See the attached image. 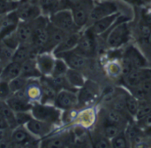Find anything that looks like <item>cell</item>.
Returning a JSON list of instances; mask_svg holds the SVG:
<instances>
[{"label": "cell", "mask_w": 151, "mask_h": 148, "mask_svg": "<svg viewBox=\"0 0 151 148\" xmlns=\"http://www.w3.org/2000/svg\"><path fill=\"white\" fill-rule=\"evenodd\" d=\"M127 20V18L120 17L119 15L117 23L112 26L111 28V30L107 36V44L109 47L117 49L128 42L131 33Z\"/></svg>", "instance_id": "cell-1"}, {"label": "cell", "mask_w": 151, "mask_h": 148, "mask_svg": "<svg viewBox=\"0 0 151 148\" xmlns=\"http://www.w3.org/2000/svg\"><path fill=\"white\" fill-rule=\"evenodd\" d=\"M61 111L54 104H44L41 102L33 103L31 107V113L34 118L53 125L58 124L62 121Z\"/></svg>", "instance_id": "cell-2"}, {"label": "cell", "mask_w": 151, "mask_h": 148, "mask_svg": "<svg viewBox=\"0 0 151 148\" xmlns=\"http://www.w3.org/2000/svg\"><path fill=\"white\" fill-rule=\"evenodd\" d=\"M10 147H38L40 140L34 137L24 125H18L11 130Z\"/></svg>", "instance_id": "cell-3"}, {"label": "cell", "mask_w": 151, "mask_h": 148, "mask_svg": "<svg viewBox=\"0 0 151 148\" xmlns=\"http://www.w3.org/2000/svg\"><path fill=\"white\" fill-rule=\"evenodd\" d=\"M146 64H147L146 59L140 52V51L136 47L131 45L126 50V52L122 56L121 74L123 75H126L130 71L135 68L144 67Z\"/></svg>", "instance_id": "cell-4"}, {"label": "cell", "mask_w": 151, "mask_h": 148, "mask_svg": "<svg viewBox=\"0 0 151 148\" xmlns=\"http://www.w3.org/2000/svg\"><path fill=\"white\" fill-rule=\"evenodd\" d=\"M49 20L52 25L67 34L79 31L80 29L75 25L72 11L68 9L58 10L49 16Z\"/></svg>", "instance_id": "cell-5"}, {"label": "cell", "mask_w": 151, "mask_h": 148, "mask_svg": "<svg viewBox=\"0 0 151 148\" xmlns=\"http://www.w3.org/2000/svg\"><path fill=\"white\" fill-rule=\"evenodd\" d=\"M15 12L20 21H31L42 14L38 4L28 0L19 2Z\"/></svg>", "instance_id": "cell-6"}, {"label": "cell", "mask_w": 151, "mask_h": 148, "mask_svg": "<svg viewBox=\"0 0 151 148\" xmlns=\"http://www.w3.org/2000/svg\"><path fill=\"white\" fill-rule=\"evenodd\" d=\"M79 104L77 91L63 89L57 93L54 105L63 111L73 110Z\"/></svg>", "instance_id": "cell-7"}, {"label": "cell", "mask_w": 151, "mask_h": 148, "mask_svg": "<svg viewBox=\"0 0 151 148\" xmlns=\"http://www.w3.org/2000/svg\"><path fill=\"white\" fill-rule=\"evenodd\" d=\"M73 50L86 58L94 57L96 51L95 35L88 28V30L81 34L79 43Z\"/></svg>", "instance_id": "cell-8"}, {"label": "cell", "mask_w": 151, "mask_h": 148, "mask_svg": "<svg viewBox=\"0 0 151 148\" xmlns=\"http://www.w3.org/2000/svg\"><path fill=\"white\" fill-rule=\"evenodd\" d=\"M74 142L73 135L70 132L59 133L48 136L40 140V147L42 148H64L70 147Z\"/></svg>", "instance_id": "cell-9"}, {"label": "cell", "mask_w": 151, "mask_h": 148, "mask_svg": "<svg viewBox=\"0 0 151 148\" xmlns=\"http://www.w3.org/2000/svg\"><path fill=\"white\" fill-rule=\"evenodd\" d=\"M95 5L93 0H85L80 5L72 9V13L73 16V20L75 25L81 29L88 25L89 21L90 12Z\"/></svg>", "instance_id": "cell-10"}, {"label": "cell", "mask_w": 151, "mask_h": 148, "mask_svg": "<svg viewBox=\"0 0 151 148\" xmlns=\"http://www.w3.org/2000/svg\"><path fill=\"white\" fill-rule=\"evenodd\" d=\"M5 102L14 113L31 111V107L33 105L27 98L24 89L12 93L6 99Z\"/></svg>", "instance_id": "cell-11"}, {"label": "cell", "mask_w": 151, "mask_h": 148, "mask_svg": "<svg viewBox=\"0 0 151 148\" xmlns=\"http://www.w3.org/2000/svg\"><path fill=\"white\" fill-rule=\"evenodd\" d=\"M24 126L34 137H35L38 139H42L48 137L52 132L55 125L33 117Z\"/></svg>", "instance_id": "cell-12"}, {"label": "cell", "mask_w": 151, "mask_h": 148, "mask_svg": "<svg viewBox=\"0 0 151 148\" xmlns=\"http://www.w3.org/2000/svg\"><path fill=\"white\" fill-rule=\"evenodd\" d=\"M119 12L117 4L110 0H104L100 3L95 4L89 16L88 22H94L104 17L111 15L113 13Z\"/></svg>", "instance_id": "cell-13"}, {"label": "cell", "mask_w": 151, "mask_h": 148, "mask_svg": "<svg viewBox=\"0 0 151 148\" xmlns=\"http://www.w3.org/2000/svg\"><path fill=\"white\" fill-rule=\"evenodd\" d=\"M151 78V70L145 67H139L123 75V83L129 89L140 85L145 80Z\"/></svg>", "instance_id": "cell-14"}, {"label": "cell", "mask_w": 151, "mask_h": 148, "mask_svg": "<svg viewBox=\"0 0 151 148\" xmlns=\"http://www.w3.org/2000/svg\"><path fill=\"white\" fill-rule=\"evenodd\" d=\"M35 61L42 76L51 75L56 61V56L52 52H38L35 55Z\"/></svg>", "instance_id": "cell-15"}, {"label": "cell", "mask_w": 151, "mask_h": 148, "mask_svg": "<svg viewBox=\"0 0 151 148\" xmlns=\"http://www.w3.org/2000/svg\"><path fill=\"white\" fill-rule=\"evenodd\" d=\"M56 57L62 58L66 62L69 68L82 71L88 67V58L76 52L74 50L64 52Z\"/></svg>", "instance_id": "cell-16"}, {"label": "cell", "mask_w": 151, "mask_h": 148, "mask_svg": "<svg viewBox=\"0 0 151 148\" xmlns=\"http://www.w3.org/2000/svg\"><path fill=\"white\" fill-rule=\"evenodd\" d=\"M19 22V19L15 10L2 15L0 18V40L14 32Z\"/></svg>", "instance_id": "cell-17"}, {"label": "cell", "mask_w": 151, "mask_h": 148, "mask_svg": "<svg viewBox=\"0 0 151 148\" xmlns=\"http://www.w3.org/2000/svg\"><path fill=\"white\" fill-rule=\"evenodd\" d=\"M67 33L64 32L63 30L58 28L54 25H52L50 21L48 25V37L46 44L42 52H53L54 49L59 44V43L64 39Z\"/></svg>", "instance_id": "cell-18"}, {"label": "cell", "mask_w": 151, "mask_h": 148, "mask_svg": "<svg viewBox=\"0 0 151 148\" xmlns=\"http://www.w3.org/2000/svg\"><path fill=\"white\" fill-rule=\"evenodd\" d=\"M119 17V13L116 12L111 15L104 17L102 19H99L96 21H94L88 28V29L95 35H103L106 33L109 29L112 28V26L117 21L118 18Z\"/></svg>", "instance_id": "cell-19"}, {"label": "cell", "mask_w": 151, "mask_h": 148, "mask_svg": "<svg viewBox=\"0 0 151 148\" xmlns=\"http://www.w3.org/2000/svg\"><path fill=\"white\" fill-rule=\"evenodd\" d=\"M81 34L79 31L66 34V36L64 37V39L54 49L52 53L55 56H58V55L62 54L64 52L73 50L77 46V44L79 43V40L81 38Z\"/></svg>", "instance_id": "cell-20"}, {"label": "cell", "mask_w": 151, "mask_h": 148, "mask_svg": "<svg viewBox=\"0 0 151 148\" xmlns=\"http://www.w3.org/2000/svg\"><path fill=\"white\" fill-rule=\"evenodd\" d=\"M40 78L28 79L26 86L24 87L25 94L32 104L40 102L42 99V86Z\"/></svg>", "instance_id": "cell-21"}, {"label": "cell", "mask_w": 151, "mask_h": 148, "mask_svg": "<svg viewBox=\"0 0 151 148\" xmlns=\"http://www.w3.org/2000/svg\"><path fill=\"white\" fill-rule=\"evenodd\" d=\"M40 81L42 86V99L40 102L44 104H54L55 98L58 91L51 84L48 76H42Z\"/></svg>", "instance_id": "cell-22"}, {"label": "cell", "mask_w": 151, "mask_h": 148, "mask_svg": "<svg viewBox=\"0 0 151 148\" xmlns=\"http://www.w3.org/2000/svg\"><path fill=\"white\" fill-rule=\"evenodd\" d=\"M15 35L19 44H31L33 37V24L32 21H20L19 22Z\"/></svg>", "instance_id": "cell-23"}, {"label": "cell", "mask_w": 151, "mask_h": 148, "mask_svg": "<svg viewBox=\"0 0 151 148\" xmlns=\"http://www.w3.org/2000/svg\"><path fill=\"white\" fill-rule=\"evenodd\" d=\"M37 53L38 52L31 44H19V45L14 51L12 60L21 64L27 59L35 57Z\"/></svg>", "instance_id": "cell-24"}, {"label": "cell", "mask_w": 151, "mask_h": 148, "mask_svg": "<svg viewBox=\"0 0 151 148\" xmlns=\"http://www.w3.org/2000/svg\"><path fill=\"white\" fill-rule=\"evenodd\" d=\"M21 76L27 79L32 78H40L42 75L37 67V64L35 61V56L31 57L21 63Z\"/></svg>", "instance_id": "cell-25"}, {"label": "cell", "mask_w": 151, "mask_h": 148, "mask_svg": "<svg viewBox=\"0 0 151 148\" xmlns=\"http://www.w3.org/2000/svg\"><path fill=\"white\" fill-rule=\"evenodd\" d=\"M21 74V64L13 60L8 62L3 67L0 73V80L10 82L11 80L19 76Z\"/></svg>", "instance_id": "cell-26"}, {"label": "cell", "mask_w": 151, "mask_h": 148, "mask_svg": "<svg viewBox=\"0 0 151 148\" xmlns=\"http://www.w3.org/2000/svg\"><path fill=\"white\" fill-rule=\"evenodd\" d=\"M65 78L68 81L69 84L75 90L81 89L86 83L85 77L80 70L68 68L67 72L65 73Z\"/></svg>", "instance_id": "cell-27"}, {"label": "cell", "mask_w": 151, "mask_h": 148, "mask_svg": "<svg viewBox=\"0 0 151 148\" xmlns=\"http://www.w3.org/2000/svg\"><path fill=\"white\" fill-rule=\"evenodd\" d=\"M97 92V87L96 85L89 84L88 82L84 84L83 87L81 88L80 94H78V99H79V104H88L89 102L93 101L94 99L96 98Z\"/></svg>", "instance_id": "cell-28"}, {"label": "cell", "mask_w": 151, "mask_h": 148, "mask_svg": "<svg viewBox=\"0 0 151 148\" xmlns=\"http://www.w3.org/2000/svg\"><path fill=\"white\" fill-rule=\"evenodd\" d=\"M132 95H134L137 99L142 100L151 97V78H149L142 82L140 85L130 89Z\"/></svg>", "instance_id": "cell-29"}, {"label": "cell", "mask_w": 151, "mask_h": 148, "mask_svg": "<svg viewBox=\"0 0 151 148\" xmlns=\"http://www.w3.org/2000/svg\"><path fill=\"white\" fill-rule=\"evenodd\" d=\"M37 3L41 8L42 13L48 17L59 10L60 0H38Z\"/></svg>", "instance_id": "cell-30"}, {"label": "cell", "mask_w": 151, "mask_h": 148, "mask_svg": "<svg viewBox=\"0 0 151 148\" xmlns=\"http://www.w3.org/2000/svg\"><path fill=\"white\" fill-rule=\"evenodd\" d=\"M14 51L15 50L13 48L0 40V61L4 65H6L8 62L12 61Z\"/></svg>", "instance_id": "cell-31"}, {"label": "cell", "mask_w": 151, "mask_h": 148, "mask_svg": "<svg viewBox=\"0 0 151 148\" xmlns=\"http://www.w3.org/2000/svg\"><path fill=\"white\" fill-rule=\"evenodd\" d=\"M124 103L127 112L131 115L136 116L139 109V99H137L134 95H127L124 99Z\"/></svg>", "instance_id": "cell-32"}, {"label": "cell", "mask_w": 151, "mask_h": 148, "mask_svg": "<svg viewBox=\"0 0 151 148\" xmlns=\"http://www.w3.org/2000/svg\"><path fill=\"white\" fill-rule=\"evenodd\" d=\"M68 68H69V67L67 66L66 62H65L62 58H58V57H56L55 65H54L53 71H52L50 76L58 77V76L65 75V73L67 72Z\"/></svg>", "instance_id": "cell-33"}, {"label": "cell", "mask_w": 151, "mask_h": 148, "mask_svg": "<svg viewBox=\"0 0 151 148\" xmlns=\"http://www.w3.org/2000/svg\"><path fill=\"white\" fill-rule=\"evenodd\" d=\"M27 80L28 79L19 75V76L11 80L10 82H8L9 87H10V90H11L12 93H14V92H16L18 91H20V90L24 89V87L27 84Z\"/></svg>", "instance_id": "cell-34"}, {"label": "cell", "mask_w": 151, "mask_h": 148, "mask_svg": "<svg viewBox=\"0 0 151 148\" xmlns=\"http://www.w3.org/2000/svg\"><path fill=\"white\" fill-rule=\"evenodd\" d=\"M128 139L125 132L119 133L116 137L111 139V147L113 148H126L128 147Z\"/></svg>", "instance_id": "cell-35"}, {"label": "cell", "mask_w": 151, "mask_h": 148, "mask_svg": "<svg viewBox=\"0 0 151 148\" xmlns=\"http://www.w3.org/2000/svg\"><path fill=\"white\" fill-rule=\"evenodd\" d=\"M120 132H121V131H120L119 125H118V124L108 123L104 127V135L105 138H107L109 139H113L114 137H116Z\"/></svg>", "instance_id": "cell-36"}, {"label": "cell", "mask_w": 151, "mask_h": 148, "mask_svg": "<svg viewBox=\"0 0 151 148\" xmlns=\"http://www.w3.org/2000/svg\"><path fill=\"white\" fill-rule=\"evenodd\" d=\"M125 133H126L127 138L129 142H132L133 144L134 143H137V144L138 143H142L140 131H139V130L136 127H134V126H128V128L127 129Z\"/></svg>", "instance_id": "cell-37"}, {"label": "cell", "mask_w": 151, "mask_h": 148, "mask_svg": "<svg viewBox=\"0 0 151 148\" xmlns=\"http://www.w3.org/2000/svg\"><path fill=\"white\" fill-rule=\"evenodd\" d=\"M19 3L12 2L10 0H0V15L6 14L10 12L14 11Z\"/></svg>", "instance_id": "cell-38"}, {"label": "cell", "mask_w": 151, "mask_h": 148, "mask_svg": "<svg viewBox=\"0 0 151 148\" xmlns=\"http://www.w3.org/2000/svg\"><path fill=\"white\" fill-rule=\"evenodd\" d=\"M32 118H33V115H32L31 111L15 113V119H16L17 125H25Z\"/></svg>", "instance_id": "cell-39"}, {"label": "cell", "mask_w": 151, "mask_h": 148, "mask_svg": "<svg viewBox=\"0 0 151 148\" xmlns=\"http://www.w3.org/2000/svg\"><path fill=\"white\" fill-rule=\"evenodd\" d=\"M122 120H123V116H122L121 113L115 109L110 110L107 114V121L110 123H114V124L119 125L122 123Z\"/></svg>", "instance_id": "cell-40"}, {"label": "cell", "mask_w": 151, "mask_h": 148, "mask_svg": "<svg viewBox=\"0 0 151 148\" xmlns=\"http://www.w3.org/2000/svg\"><path fill=\"white\" fill-rule=\"evenodd\" d=\"M12 91L9 87L8 82L0 80V100L6 101V99L12 95Z\"/></svg>", "instance_id": "cell-41"}, {"label": "cell", "mask_w": 151, "mask_h": 148, "mask_svg": "<svg viewBox=\"0 0 151 148\" xmlns=\"http://www.w3.org/2000/svg\"><path fill=\"white\" fill-rule=\"evenodd\" d=\"M85 0H60L59 10L60 9H68L72 10L76 6L80 5Z\"/></svg>", "instance_id": "cell-42"}, {"label": "cell", "mask_w": 151, "mask_h": 148, "mask_svg": "<svg viewBox=\"0 0 151 148\" xmlns=\"http://www.w3.org/2000/svg\"><path fill=\"white\" fill-rule=\"evenodd\" d=\"M140 33L143 41L149 42L151 38V26L142 21L140 26Z\"/></svg>", "instance_id": "cell-43"}, {"label": "cell", "mask_w": 151, "mask_h": 148, "mask_svg": "<svg viewBox=\"0 0 151 148\" xmlns=\"http://www.w3.org/2000/svg\"><path fill=\"white\" fill-rule=\"evenodd\" d=\"M95 147L96 148H109L111 147V139L107 138H101L95 143Z\"/></svg>", "instance_id": "cell-44"}, {"label": "cell", "mask_w": 151, "mask_h": 148, "mask_svg": "<svg viewBox=\"0 0 151 148\" xmlns=\"http://www.w3.org/2000/svg\"><path fill=\"white\" fill-rule=\"evenodd\" d=\"M139 121V125L143 127V128H147V127H150L151 126V113L149 115H147L146 116H144L143 118L138 120Z\"/></svg>", "instance_id": "cell-45"}, {"label": "cell", "mask_w": 151, "mask_h": 148, "mask_svg": "<svg viewBox=\"0 0 151 148\" xmlns=\"http://www.w3.org/2000/svg\"><path fill=\"white\" fill-rule=\"evenodd\" d=\"M4 67V65L0 61V73H1V71H2V69H3V67Z\"/></svg>", "instance_id": "cell-46"}, {"label": "cell", "mask_w": 151, "mask_h": 148, "mask_svg": "<svg viewBox=\"0 0 151 148\" xmlns=\"http://www.w3.org/2000/svg\"><path fill=\"white\" fill-rule=\"evenodd\" d=\"M10 1H12V2H15V3H19V2H21L22 0H10Z\"/></svg>", "instance_id": "cell-47"}, {"label": "cell", "mask_w": 151, "mask_h": 148, "mask_svg": "<svg viewBox=\"0 0 151 148\" xmlns=\"http://www.w3.org/2000/svg\"><path fill=\"white\" fill-rule=\"evenodd\" d=\"M131 1H133V2H138V1H140V0H131Z\"/></svg>", "instance_id": "cell-48"}]
</instances>
